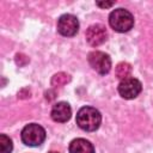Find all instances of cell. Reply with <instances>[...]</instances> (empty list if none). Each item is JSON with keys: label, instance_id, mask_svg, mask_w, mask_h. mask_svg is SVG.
Segmentation results:
<instances>
[{"label": "cell", "instance_id": "cell-1", "mask_svg": "<svg viewBox=\"0 0 153 153\" xmlns=\"http://www.w3.org/2000/svg\"><path fill=\"white\" fill-rule=\"evenodd\" d=\"M102 123L100 112L92 106H82L76 114V124L85 131H94Z\"/></svg>", "mask_w": 153, "mask_h": 153}, {"label": "cell", "instance_id": "cell-2", "mask_svg": "<svg viewBox=\"0 0 153 153\" xmlns=\"http://www.w3.org/2000/svg\"><path fill=\"white\" fill-rule=\"evenodd\" d=\"M109 24L117 32H127L134 26V17L128 10L116 8L109 16Z\"/></svg>", "mask_w": 153, "mask_h": 153}, {"label": "cell", "instance_id": "cell-3", "mask_svg": "<svg viewBox=\"0 0 153 153\" xmlns=\"http://www.w3.org/2000/svg\"><path fill=\"white\" fill-rule=\"evenodd\" d=\"M22 141L30 147L39 146L45 140V130L42 126L37 123L26 124L22 130Z\"/></svg>", "mask_w": 153, "mask_h": 153}, {"label": "cell", "instance_id": "cell-4", "mask_svg": "<svg viewBox=\"0 0 153 153\" xmlns=\"http://www.w3.org/2000/svg\"><path fill=\"white\" fill-rule=\"evenodd\" d=\"M88 63L92 67L93 71H96L97 73L105 75L110 72L111 69V59L108 54L103 53V51H91L88 54Z\"/></svg>", "mask_w": 153, "mask_h": 153}, {"label": "cell", "instance_id": "cell-5", "mask_svg": "<svg viewBox=\"0 0 153 153\" xmlns=\"http://www.w3.org/2000/svg\"><path fill=\"white\" fill-rule=\"evenodd\" d=\"M142 90V85L140 80L134 76H129L127 79L121 80L118 85V93L124 99H134L136 98Z\"/></svg>", "mask_w": 153, "mask_h": 153}, {"label": "cell", "instance_id": "cell-6", "mask_svg": "<svg viewBox=\"0 0 153 153\" xmlns=\"http://www.w3.org/2000/svg\"><path fill=\"white\" fill-rule=\"evenodd\" d=\"M57 31L65 37H72L79 31L78 18L73 14H62L57 20Z\"/></svg>", "mask_w": 153, "mask_h": 153}, {"label": "cell", "instance_id": "cell-7", "mask_svg": "<svg viewBox=\"0 0 153 153\" xmlns=\"http://www.w3.org/2000/svg\"><path fill=\"white\" fill-rule=\"evenodd\" d=\"M85 36H86V41L90 45L98 47L106 41L108 33H106L105 26H103L102 24H93L87 27Z\"/></svg>", "mask_w": 153, "mask_h": 153}, {"label": "cell", "instance_id": "cell-8", "mask_svg": "<svg viewBox=\"0 0 153 153\" xmlns=\"http://www.w3.org/2000/svg\"><path fill=\"white\" fill-rule=\"evenodd\" d=\"M51 118L53 121L55 122H59V123H65L67 122L71 116H72V109H71V105L67 103V102H59L56 103L53 109H51Z\"/></svg>", "mask_w": 153, "mask_h": 153}, {"label": "cell", "instance_id": "cell-9", "mask_svg": "<svg viewBox=\"0 0 153 153\" xmlns=\"http://www.w3.org/2000/svg\"><path fill=\"white\" fill-rule=\"evenodd\" d=\"M69 153H94V147L88 140L79 137L69 143Z\"/></svg>", "mask_w": 153, "mask_h": 153}, {"label": "cell", "instance_id": "cell-10", "mask_svg": "<svg viewBox=\"0 0 153 153\" xmlns=\"http://www.w3.org/2000/svg\"><path fill=\"white\" fill-rule=\"evenodd\" d=\"M130 73H131V66L128 62H120L115 68V74L121 80L129 78Z\"/></svg>", "mask_w": 153, "mask_h": 153}, {"label": "cell", "instance_id": "cell-11", "mask_svg": "<svg viewBox=\"0 0 153 153\" xmlns=\"http://www.w3.org/2000/svg\"><path fill=\"white\" fill-rule=\"evenodd\" d=\"M12 148H13L12 140L7 135L1 134L0 135V153H11Z\"/></svg>", "mask_w": 153, "mask_h": 153}, {"label": "cell", "instance_id": "cell-12", "mask_svg": "<svg viewBox=\"0 0 153 153\" xmlns=\"http://www.w3.org/2000/svg\"><path fill=\"white\" fill-rule=\"evenodd\" d=\"M69 80H71V76H69L68 74L61 72V73H57V74H55V75L53 76V79H51V85H53V86H56V87H60V86L66 85Z\"/></svg>", "mask_w": 153, "mask_h": 153}, {"label": "cell", "instance_id": "cell-13", "mask_svg": "<svg viewBox=\"0 0 153 153\" xmlns=\"http://www.w3.org/2000/svg\"><path fill=\"white\" fill-rule=\"evenodd\" d=\"M96 5L97 6H99V7H102V8H109V7H111V6H114L115 5V1H105V2H100V1H97L96 2Z\"/></svg>", "mask_w": 153, "mask_h": 153}, {"label": "cell", "instance_id": "cell-14", "mask_svg": "<svg viewBox=\"0 0 153 153\" xmlns=\"http://www.w3.org/2000/svg\"><path fill=\"white\" fill-rule=\"evenodd\" d=\"M49 153H59V152H54V151H51V152H49Z\"/></svg>", "mask_w": 153, "mask_h": 153}]
</instances>
